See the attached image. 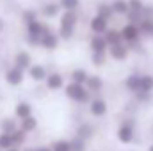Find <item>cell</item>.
I'll list each match as a JSON object with an SVG mask.
<instances>
[{"mask_svg": "<svg viewBox=\"0 0 153 151\" xmlns=\"http://www.w3.org/2000/svg\"><path fill=\"white\" fill-rule=\"evenodd\" d=\"M11 137H13V142H14V146H22V144H25V142H27V133H25L22 128L14 130V132L11 133Z\"/></svg>", "mask_w": 153, "mask_h": 151, "instance_id": "cell-30", "label": "cell"}, {"mask_svg": "<svg viewBox=\"0 0 153 151\" xmlns=\"http://www.w3.org/2000/svg\"><path fill=\"white\" fill-rule=\"evenodd\" d=\"M123 85H125V89H126L128 93H132V94L139 93V85H141V73H130V75L125 78Z\"/></svg>", "mask_w": 153, "mask_h": 151, "instance_id": "cell-16", "label": "cell"}, {"mask_svg": "<svg viewBox=\"0 0 153 151\" xmlns=\"http://www.w3.org/2000/svg\"><path fill=\"white\" fill-rule=\"evenodd\" d=\"M14 115H16V119H25V117L32 115V105L29 101H18L14 107Z\"/></svg>", "mask_w": 153, "mask_h": 151, "instance_id": "cell-20", "label": "cell"}, {"mask_svg": "<svg viewBox=\"0 0 153 151\" xmlns=\"http://www.w3.org/2000/svg\"><path fill=\"white\" fill-rule=\"evenodd\" d=\"M111 5H112L114 16H123V18L126 16V13H128V2L126 0H112Z\"/></svg>", "mask_w": 153, "mask_h": 151, "instance_id": "cell-23", "label": "cell"}, {"mask_svg": "<svg viewBox=\"0 0 153 151\" xmlns=\"http://www.w3.org/2000/svg\"><path fill=\"white\" fill-rule=\"evenodd\" d=\"M93 135H94V128L89 124V123H82L80 126H78V130H76V137H80L82 141H89V139H93Z\"/></svg>", "mask_w": 153, "mask_h": 151, "instance_id": "cell-21", "label": "cell"}, {"mask_svg": "<svg viewBox=\"0 0 153 151\" xmlns=\"http://www.w3.org/2000/svg\"><path fill=\"white\" fill-rule=\"evenodd\" d=\"M5 151H20V150H18L16 146H13V148H9V150H5Z\"/></svg>", "mask_w": 153, "mask_h": 151, "instance_id": "cell-38", "label": "cell"}, {"mask_svg": "<svg viewBox=\"0 0 153 151\" xmlns=\"http://www.w3.org/2000/svg\"><path fill=\"white\" fill-rule=\"evenodd\" d=\"M52 151H71V141L66 139H57L52 142Z\"/></svg>", "mask_w": 153, "mask_h": 151, "instance_id": "cell-29", "label": "cell"}, {"mask_svg": "<svg viewBox=\"0 0 153 151\" xmlns=\"http://www.w3.org/2000/svg\"><path fill=\"white\" fill-rule=\"evenodd\" d=\"M85 87H87V91L93 94H98L102 89H103V78L100 75H89L87 78V82H85Z\"/></svg>", "mask_w": 153, "mask_h": 151, "instance_id": "cell-18", "label": "cell"}, {"mask_svg": "<svg viewBox=\"0 0 153 151\" xmlns=\"http://www.w3.org/2000/svg\"><path fill=\"white\" fill-rule=\"evenodd\" d=\"M71 151H85V141H82L80 137H76L71 141Z\"/></svg>", "mask_w": 153, "mask_h": 151, "instance_id": "cell-34", "label": "cell"}, {"mask_svg": "<svg viewBox=\"0 0 153 151\" xmlns=\"http://www.w3.org/2000/svg\"><path fill=\"white\" fill-rule=\"evenodd\" d=\"M45 85L48 91H59V89H64L66 80L59 71H48V75L45 78Z\"/></svg>", "mask_w": 153, "mask_h": 151, "instance_id": "cell-10", "label": "cell"}, {"mask_svg": "<svg viewBox=\"0 0 153 151\" xmlns=\"http://www.w3.org/2000/svg\"><path fill=\"white\" fill-rule=\"evenodd\" d=\"M94 14H100V16H103V18H107L111 21L114 18V11H112L111 2H98L94 5Z\"/></svg>", "mask_w": 153, "mask_h": 151, "instance_id": "cell-19", "label": "cell"}, {"mask_svg": "<svg viewBox=\"0 0 153 151\" xmlns=\"http://www.w3.org/2000/svg\"><path fill=\"white\" fill-rule=\"evenodd\" d=\"M119 32H121V38H123V43H126V44H134V43H139L141 41V29H139V25H135V23H130V21H125V25L119 29Z\"/></svg>", "mask_w": 153, "mask_h": 151, "instance_id": "cell-5", "label": "cell"}, {"mask_svg": "<svg viewBox=\"0 0 153 151\" xmlns=\"http://www.w3.org/2000/svg\"><path fill=\"white\" fill-rule=\"evenodd\" d=\"M34 151H52L50 146H38V148H34Z\"/></svg>", "mask_w": 153, "mask_h": 151, "instance_id": "cell-36", "label": "cell"}, {"mask_svg": "<svg viewBox=\"0 0 153 151\" xmlns=\"http://www.w3.org/2000/svg\"><path fill=\"white\" fill-rule=\"evenodd\" d=\"M0 151H2V150H0Z\"/></svg>", "mask_w": 153, "mask_h": 151, "instance_id": "cell-41", "label": "cell"}, {"mask_svg": "<svg viewBox=\"0 0 153 151\" xmlns=\"http://www.w3.org/2000/svg\"><path fill=\"white\" fill-rule=\"evenodd\" d=\"M109 20L107 18H103V16H100V14H93L91 18H89V30L93 32V34H103L107 29H109Z\"/></svg>", "mask_w": 153, "mask_h": 151, "instance_id": "cell-12", "label": "cell"}, {"mask_svg": "<svg viewBox=\"0 0 153 151\" xmlns=\"http://www.w3.org/2000/svg\"><path fill=\"white\" fill-rule=\"evenodd\" d=\"M18 128H20V124L16 123L14 117H4V119L0 121V130L5 132V133H13V132L18 130Z\"/></svg>", "mask_w": 153, "mask_h": 151, "instance_id": "cell-24", "label": "cell"}, {"mask_svg": "<svg viewBox=\"0 0 153 151\" xmlns=\"http://www.w3.org/2000/svg\"><path fill=\"white\" fill-rule=\"evenodd\" d=\"M4 29H5V21H4V20H2V18H0V32H2V30H4Z\"/></svg>", "mask_w": 153, "mask_h": 151, "instance_id": "cell-37", "label": "cell"}, {"mask_svg": "<svg viewBox=\"0 0 153 151\" xmlns=\"http://www.w3.org/2000/svg\"><path fill=\"white\" fill-rule=\"evenodd\" d=\"M107 110H109V105H107V101L102 96H96V98H91L89 100V112H91V115L103 117L107 114Z\"/></svg>", "mask_w": 153, "mask_h": 151, "instance_id": "cell-11", "label": "cell"}, {"mask_svg": "<svg viewBox=\"0 0 153 151\" xmlns=\"http://www.w3.org/2000/svg\"><path fill=\"white\" fill-rule=\"evenodd\" d=\"M59 43H61L59 34H57V32L48 25V27L45 29V32L41 34L39 46H41L43 50H46V52H53V50H57V48H59Z\"/></svg>", "mask_w": 153, "mask_h": 151, "instance_id": "cell-4", "label": "cell"}, {"mask_svg": "<svg viewBox=\"0 0 153 151\" xmlns=\"http://www.w3.org/2000/svg\"><path fill=\"white\" fill-rule=\"evenodd\" d=\"M23 151H34V148H25Z\"/></svg>", "mask_w": 153, "mask_h": 151, "instance_id": "cell-39", "label": "cell"}, {"mask_svg": "<svg viewBox=\"0 0 153 151\" xmlns=\"http://www.w3.org/2000/svg\"><path fill=\"white\" fill-rule=\"evenodd\" d=\"M128 2V11H134V13H143V7H144V0H126Z\"/></svg>", "mask_w": 153, "mask_h": 151, "instance_id": "cell-33", "label": "cell"}, {"mask_svg": "<svg viewBox=\"0 0 153 151\" xmlns=\"http://www.w3.org/2000/svg\"><path fill=\"white\" fill-rule=\"evenodd\" d=\"M89 50L91 52H102V53H107L109 50V43L105 41L103 34H93L89 38Z\"/></svg>", "mask_w": 153, "mask_h": 151, "instance_id": "cell-14", "label": "cell"}, {"mask_svg": "<svg viewBox=\"0 0 153 151\" xmlns=\"http://www.w3.org/2000/svg\"><path fill=\"white\" fill-rule=\"evenodd\" d=\"M143 18H153V4H144V7H143Z\"/></svg>", "mask_w": 153, "mask_h": 151, "instance_id": "cell-35", "label": "cell"}, {"mask_svg": "<svg viewBox=\"0 0 153 151\" xmlns=\"http://www.w3.org/2000/svg\"><path fill=\"white\" fill-rule=\"evenodd\" d=\"M59 5L62 11H78L80 0H59Z\"/></svg>", "mask_w": 153, "mask_h": 151, "instance_id": "cell-31", "label": "cell"}, {"mask_svg": "<svg viewBox=\"0 0 153 151\" xmlns=\"http://www.w3.org/2000/svg\"><path fill=\"white\" fill-rule=\"evenodd\" d=\"M103 36H105V41L109 43V46H111V44H116V43H121V41H123L119 29H111V27H109V29L103 32Z\"/></svg>", "mask_w": 153, "mask_h": 151, "instance_id": "cell-26", "label": "cell"}, {"mask_svg": "<svg viewBox=\"0 0 153 151\" xmlns=\"http://www.w3.org/2000/svg\"><path fill=\"white\" fill-rule=\"evenodd\" d=\"M107 59L109 55L107 53H102V52H91V64L94 68H103L107 64Z\"/></svg>", "mask_w": 153, "mask_h": 151, "instance_id": "cell-27", "label": "cell"}, {"mask_svg": "<svg viewBox=\"0 0 153 151\" xmlns=\"http://www.w3.org/2000/svg\"><path fill=\"white\" fill-rule=\"evenodd\" d=\"M148 151H153V144H152V146H150V148H148Z\"/></svg>", "mask_w": 153, "mask_h": 151, "instance_id": "cell-40", "label": "cell"}, {"mask_svg": "<svg viewBox=\"0 0 153 151\" xmlns=\"http://www.w3.org/2000/svg\"><path fill=\"white\" fill-rule=\"evenodd\" d=\"M13 146H14V142H13V137H11V133L0 132V150L5 151V150H9V148H13Z\"/></svg>", "mask_w": 153, "mask_h": 151, "instance_id": "cell-32", "label": "cell"}, {"mask_svg": "<svg viewBox=\"0 0 153 151\" xmlns=\"http://www.w3.org/2000/svg\"><path fill=\"white\" fill-rule=\"evenodd\" d=\"M78 27V11H62L59 14V27L57 34L61 41H70L73 39Z\"/></svg>", "mask_w": 153, "mask_h": 151, "instance_id": "cell-1", "label": "cell"}, {"mask_svg": "<svg viewBox=\"0 0 153 151\" xmlns=\"http://www.w3.org/2000/svg\"><path fill=\"white\" fill-rule=\"evenodd\" d=\"M4 76H5V82H7L11 87H18V85H22L23 80H25V71L20 70V68H16V66H11V68L5 70V75Z\"/></svg>", "mask_w": 153, "mask_h": 151, "instance_id": "cell-9", "label": "cell"}, {"mask_svg": "<svg viewBox=\"0 0 153 151\" xmlns=\"http://www.w3.org/2000/svg\"><path fill=\"white\" fill-rule=\"evenodd\" d=\"M48 27L46 21H43L41 18L30 21L25 25V39L30 46H39V39H41V34L45 32V29Z\"/></svg>", "mask_w": 153, "mask_h": 151, "instance_id": "cell-3", "label": "cell"}, {"mask_svg": "<svg viewBox=\"0 0 153 151\" xmlns=\"http://www.w3.org/2000/svg\"><path fill=\"white\" fill-rule=\"evenodd\" d=\"M38 18H39V11H36V9H23L22 11V23L23 25H27V23H30Z\"/></svg>", "mask_w": 153, "mask_h": 151, "instance_id": "cell-28", "label": "cell"}, {"mask_svg": "<svg viewBox=\"0 0 153 151\" xmlns=\"http://www.w3.org/2000/svg\"><path fill=\"white\" fill-rule=\"evenodd\" d=\"M27 75L32 82H45V78L48 75V70L43 66V64H30V68L27 70Z\"/></svg>", "mask_w": 153, "mask_h": 151, "instance_id": "cell-15", "label": "cell"}, {"mask_svg": "<svg viewBox=\"0 0 153 151\" xmlns=\"http://www.w3.org/2000/svg\"><path fill=\"white\" fill-rule=\"evenodd\" d=\"M30 64H32V55H30L27 50H20V52L14 53V57H13V66H16V68H20V70L27 71V70L30 68Z\"/></svg>", "mask_w": 153, "mask_h": 151, "instance_id": "cell-13", "label": "cell"}, {"mask_svg": "<svg viewBox=\"0 0 153 151\" xmlns=\"http://www.w3.org/2000/svg\"><path fill=\"white\" fill-rule=\"evenodd\" d=\"M61 13H62V9H61L59 2H53V0L45 2V4L39 7V14H41L45 20H55V18H59Z\"/></svg>", "mask_w": 153, "mask_h": 151, "instance_id": "cell-8", "label": "cell"}, {"mask_svg": "<svg viewBox=\"0 0 153 151\" xmlns=\"http://www.w3.org/2000/svg\"><path fill=\"white\" fill-rule=\"evenodd\" d=\"M87 78H89V73H87L84 68H75V70L70 73V80H71V82H76V84H84V85H85Z\"/></svg>", "mask_w": 153, "mask_h": 151, "instance_id": "cell-25", "label": "cell"}, {"mask_svg": "<svg viewBox=\"0 0 153 151\" xmlns=\"http://www.w3.org/2000/svg\"><path fill=\"white\" fill-rule=\"evenodd\" d=\"M107 55L109 59H112L116 62H125L128 57H130V46L126 43H116V44H111L109 50H107Z\"/></svg>", "mask_w": 153, "mask_h": 151, "instance_id": "cell-6", "label": "cell"}, {"mask_svg": "<svg viewBox=\"0 0 153 151\" xmlns=\"http://www.w3.org/2000/svg\"><path fill=\"white\" fill-rule=\"evenodd\" d=\"M135 94H153V75H150V73H141L139 93H135Z\"/></svg>", "mask_w": 153, "mask_h": 151, "instance_id": "cell-17", "label": "cell"}, {"mask_svg": "<svg viewBox=\"0 0 153 151\" xmlns=\"http://www.w3.org/2000/svg\"><path fill=\"white\" fill-rule=\"evenodd\" d=\"M64 94L75 103H89V100H91V93L87 91V87L84 84H76L71 80H70V84L64 85Z\"/></svg>", "mask_w": 153, "mask_h": 151, "instance_id": "cell-2", "label": "cell"}, {"mask_svg": "<svg viewBox=\"0 0 153 151\" xmlns=\"http://www.w3.org/2000/svg\"><path fill=\"white\" fill-rule=\"evenodd\" d=\"M116 137H117V141L121 142V144H130L132 141H134V137H135V128H134V124L132 123H121L119 126H117V130H116Z\"/></svg>", "mask_w": 153, "mask_h": 151, "instance_id": "cell-7", "label": "cell"}, {"mask_svg": "<svg viewBox=\"0 0 153 151\" xmlns=\"http://www.w3.org/2000/svg\"><path fill=\"white\" fill-rule=\"evenodd\" d=\"M38 119L34 117V115H29V117H25V119H20V128L25 132V133H32L36 128H38Z\"/></svg>", "mask_w": 153, "mask_h": 151, "instance_id": "cell-22", "label": "cell"}]
</instances>
